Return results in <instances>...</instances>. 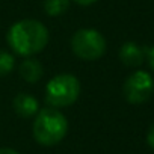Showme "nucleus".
I'll return each instance as SVG.
<instances>
[{"label": "nucleus", "mask_w": 154, "mask_h": 154, "mask_svg": "<svg viewBox=\"0 0 154 154\" xmlns=\"http://www.w3.org/2000/svg\"><path fill=\"white\" fill-rule=\"evenodd\" d=\"M48 42L47 27L36 20H21L8 30V44L20 56H32L45 48Z\"/></svg>", "instance_id": "f257e3e1"}, {"label": "nucleus", "mask_w": 154, "mask_h": 154, "mask_svg": "<svg viewBox=\"0 0 154 154\" xmlns=\"http://www.w3.org/2000/svg\"><path fill=\"white\" fill-rule=\"evenodd\" d=\"M68 131V121L62 112L54 107H45L38 112L33 122V137L44 146L59 143Z\"/></svg>", "instance_id": "f03ea898"}, {"label": "nucleus", "mask_w": 154, "mask_h": 154, "mask_svg": "<svg viewBox=\"0 0 154 154\" xmlns=\"http://www.w3.org/2000/svg\"><path fill=\"white\" fill-rule=\"evenodd\" d=\"M80 95V82L72 74H59L45 86V101L54 107H66L77 101Z\"/></svg>", "instance_id": "7ed1b4c3"}, {"label": "nucleus", "mask_w": 154, "mask_h": 154, "mask_svg": "<svg viewBox=\"0 0 154 154\" xmlns=\"http://www.w3.org/2000/svg\"><path fill=\"white\" fill-rule=\"evenodd\" d=\"M71 48L83 60H97L106 51V39L95 29H80L71 38Z\"/></svg>", "instance_id": "20e7f679"}, {"label": "nucleus", "mask_w": 154, "mask_h": 154, "mask_svg": "<svg viewBox=\"0 0 154 154\" xmlns=\"http://www.w3.org/2000/svg\"><path fill=\"white\" fill-rule=\"evenodd\" d=\"M122 92L128 103L142 104L151 98L154 92V80L146 71H136L127 77Z\"/></svg>", "instance_id": "39448f33"}, {"label": "nucleus", "mask_w": 154, "mask_h": 154, "mask_svg": "<svg viewBox=\"0 0 154 154\" xmlns=\"http://www.w3.org/2000/svg\"><path fill=\"white\" fill-rule=\"evenodd\" d=\"M14 110L21 118H32L35 113L39 112V104L33 95L21 92L14 98Z\"/></svg>", "instance_id": "423d86ee"}, {"label": "nucleus", "mask_w": 154, "mask_h": 154, "mask_svg": "<svg viewBox=\"0 0 154 154\" xmlns=\"http://www.w3.org/2000/svg\"><path fill=\"white\" fill-rule=\"evenodd\" d=\"M145 51L136 42H125L119 50V59L127 66H139L143 62Z\"/></svg>", "instance_id": "0eeeda50"}, {"label": "nucleus", "mask_w": 154, "mask_h": 154, "mask_svg": "<svg viewBox=\"0 0 154 154\" xmlns=\"http://www.w3.org/2000/svg\"><path fill=\"white\" fill-rule=\"evenodd\" d=\"M44 74V68L41 65V62H38L36 59H26L21 62L20 65V77L23 80H26L27 83H36Z\"/></svg>", "instance_id": "6e6552de"}, {"label": "nucleus", "mask_w": 154, "mask_h": 154, "mask_svg": "<svg viewBox=\"0 0 154 154\" xmlns=\"http://www.w3.org/2000/svg\"><path fill=\"white\" fill-rule=\"evenodd\" d=\"M69 6V0H44V9L48 15L56 17L66 12Z\"/></svg>", "instance_id": "1a4fd4ad"}, {"label": "nucleus", "mask_w": 154, "mask_h": 154, "mask_svg": "<svg viewBox=\"0 0 154 154\" xmlns=\"http://www.w3.org/2000/svg\"><path fill=\"white\" fill-rule=\"evenodd\" d=\"M14 65H15L14 56L6 50H0V77L8 75L14 69Z\"/></svg>", "instance_id": "9d476101"}, {"label": "nucleus", "mask_w": 154, "mask_h": 154, "mask_svg": "<svg viewBox=\"0 0 154 154\" xmlns=\"http://www.w3.org/2000/svg\"><path fill=\"white\" fill-rule=\"evenodd\" d=\"M146 142H148V145L154 149V124L149 127V130H148V133H146Z\"/></svg>", "instance_id": "9b49d317"}, {"label": "nucleus", "mask_w": 154, "mask_h": 154, "mask_svg": "<svg viewBox=\"0 0 154 154\" xmlns=\"http://www.w3.org/2000/svg\"><path fill=\"white\" fill-rule=\"evenodd\" d=\"M148 63H149V66H151V69L154 71V45L149 48V51H148Z\"/></svg>", "instance_id": "f8f14e48"}, {"label": "nucleus", "mask_w": 154, "mask_h": 154, "mask_svg": "<svg viewBox=\"0 0 154 154\" xmlns=\"http://www.w3.org/2000/svg\"><path fill=\"white\" fill-rule=\"evenodd\" d=\"M72 2L77 3V5H80V6H89V5L95 3L97 0H72Z\"/></svg>", "instance_id": "ddd939ff"}, {"label": "nucleus", "mask_w": 154, "mask_h": 154, "mask_svg": "<svg viewBox=\"0 0 154 154\" xmlns=\"http://www.w3.org/2000/svg\"><path fill=\"white\" fill-rule=\"evenodd\" d=\"M0 154H18V152L12 148H0Z\"/></svg>", "instance_id": "4468645a"}]
</instances>
